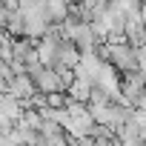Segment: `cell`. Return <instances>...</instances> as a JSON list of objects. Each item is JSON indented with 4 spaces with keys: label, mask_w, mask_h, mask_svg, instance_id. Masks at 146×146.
Returning a JSON list of instances; mask_svg holds the SVG:
<instances>
[{
    "label": "cell",
    "mask_w": 146,
    "mask_h": 146,
    "mask_svg": "<svg viewBox=\"0 0 146 146\" xmlns=\"http://www.w3.org/2000/svg\"><path fill=\"white\" fill-rule=\"evenodd\" d=\"M35 86H37V92H43V95H46V92H54V89H60V92H63L57 72H54V69H46V66H43L40 75L35 78Z\"/></svg>",
    "instance_id": "1"
},
{
    "label": "cell",
    "mask_w": 146,
    "mask_h": 146,
    "mask_svg": "<svg viewBox=\"0 0 146 146\" xmlns=\"http://www.w3.org/2000/svg\"><path fill=\"white\" fill-rule=\"evenodd\" d=\"M43 12H46V20L49 23H57V20H63L69 15V3H66V0H46Z\"/></svg>",
    "instance_id": "2"
},
{
    "label": "cell",
    "mask_w": 146,
    "mask_h": 146,
    "mask_svg": "<svg viewBox=\"0 0 146 146\" xmlns=\"http://www.w3.org/2000/svg\"><path fill=\"white\" fill-rule=\"evenodd\" d=\"M137 146H146V140H140V143H137Z\"/></svg>",
    "instance_id": "3"
},
{
    "label": "cell",
    "mask_w": 146,
    "mask_h": 146,
    "mask_svg": "<svg viewBox=\"0 0 146 146\" xmlns=\"http://www.w3.org/2000/svg\"><path fill=\"white\" fill-rule=\"evenodd\" d=\"M60 146H69V143H60Z\"/></svg>",
    "instance_id": "4"
}]
</instances>
